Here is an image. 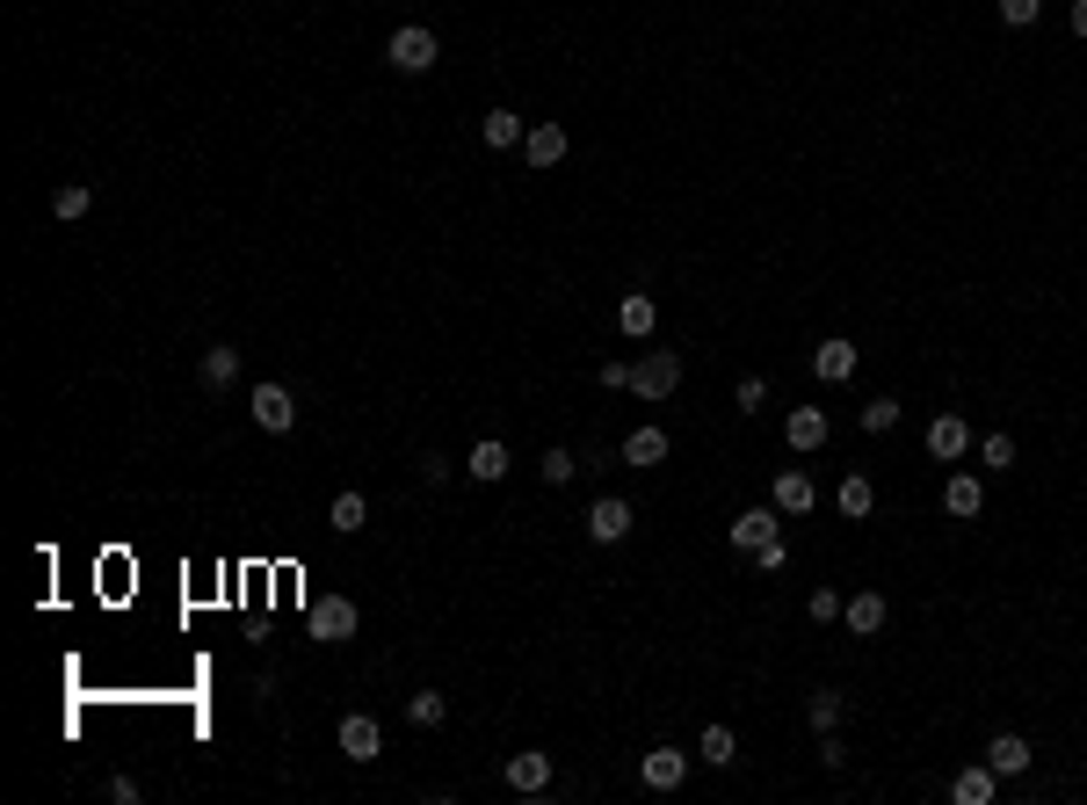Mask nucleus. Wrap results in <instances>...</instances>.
<instances>
[{
	"label": "nucleus",
	"instance_id": "nucleus-1",
	"mask_svg": "<svg viewBox=\"0 0 1087 805\" xmlns=\"http://www.w3.org/2000/svg\"><path fill=\"white\" fill-rule=\"evenodd\" d=\"M356 624H362V610L348 596H312V610H305V631L319 639V646H348Z\"/></svg>",
	"mask_w": 1087,
	"mask_h": 805
},
{
	"label": "nucleus",
	"instance_id": "nucleus-2",
	"mask_svg": "<svg viewBox=\"0 0 1087 805\" xmlns=\"http://www.w3.org/2000/svg\"><path fill=\"white\" fill-rule=\"evenodd\" d=\"M674 385H682V356L674 349H653V356L631 363V392H639V400H674Z\"/></svg>",
	"mask_w": 1087,
	"mask_h": 805
},
{
	"label": "nucleus",
	"instance_id": "nucleus-3",
	"mask_svg": "<svg viewBox=\"0 0 1087 805\" xmlns=\"http://www.w3.org/2000/svg\"><path fill=\"white\" fill-rule=\"evenodd\" d=\"M384 58H392V73H428L435 58H443V44H435V30H421V22H406V30H392V44H384Z\"/></svg>",
	"mask_w": 1087,
	"mask_h": 805
},
{
	"label": "nucleus",
	"instance_id": "nucleus-4",
	"mask_svg": "<svg viewBox=\"0 0 1087 805\" xmlns=\"http://www.w3.org/2000/svg\"><path fill=\"white\" fill-rule=\"evenodd\" d=\"M254 428H269V436H291L297 428V400H291V385H254Z\"/></svg>",
	"mask_w": 1087,
	"mask_h": 805
},
{
	"label": "nucleus",
	"instance_id": "nucleus-5",
	"mask_svg": "<svg viewBox=\"0 0 1087 805\" xmlns=\"http://www.w3.org/2000/svg\"><path fill=\"white\" fill-rule=\"evenodd\" d=\"M508 791H522V798H536V791H552V754L544 748H522V754H508Z\"/></svg>",
	"mask_w": 1087,
	"mask_h": 805
},
{
	"label": "nucleus",
	"instance_id": "nucleus-6",
	"mask_svg": "<svg viewBox=\"0 0 1087 805\" xmlns=\"http://www.w3.org/2000/svg\"><path fill=\"white\" fill-rule=\"evenodd\" d=\"M334 740H341L348 762H378V754H384V733H378V718H370V711H348Z\"/></svg>",
	"mask_w": 1087,
	"mask_h": 805
},
{
	"label": "nucleus",
	"instance_id": "nucleus-7",
	"mask_svg": "<svg viewBox=\"0 0 1087 805\" xmlns=\"http://www.w3.org/2000/svg\"><path fill=\"white\" fill-rule=\"evenodd\" d=\"M812 370H819V385H848V378H856V341H848V334H827V341L812 349Z\"/></svg>",
	"mask_w": 1087,
	"mask_h": 805
},
{
	"label": "nucleus",
	"instance_id": "nucleus-8",
	"mask_svg": "<svg viewBox=\"0 0 1087 805\" xmlns=\"http://www.w3.org/2000/svg\"><path fill=\"white\" fill-rule=\"evenodd\" d=\"M776 523H783L776 501H769V508H740V523H732V552H747V559H754L761 544L776 537Z\"/></svg>",
	"mask_w": 1087,
	"mask_h": 805
},
{
	"label": "nucleus",
	"instance_id": "nucleus-9",
	"mask_svg": "<svg viewBox=\"0 0 1087 805\" xmlns=\"http://www.w3.org/2000/svg\"><path fill=\"white\" fill-rule=\"evenodd\" d=\"M639 776H645L653 791H682V784H689V754H682V748H653V754L639 762Z\"/></svg>",
	"mask_w": 1087,
	"mask_h": 805
},
{
	"label": "nucleus",
	"instance_id": "nucleus-10",
	"mask_svg": "<svg viewBox=\"0 0 1087 805\" xmlns=\"http://www.w3.org/2000/svg\"><path fill=\"white\" fill-rule=\"evenodd\" d=\"M783 443H791V450H819V443H827V406H791V414H783Z\"/></svg>",
	"mask_w": 1087,
	"mask_h": 805
},
{
	"label": "nucleus",
	"instance_id": "nucleus-11",
	"mask_svg": "<svg viewBox=\"0 0 1087 805\" xmlns=\"http://www.w3.org/2000/svg\"><path fill=\"white\" fill-rule=\"evenodd\" d=\"M587 537L595 544H623L631 537V501H595L587 508Z\"/></svg>",
	"mask_w": 1087,
	"mask_h": 805
},
{
	"label": "nucleus",
	"instance_id": "nucleus-12",
	"mask_svg": "<svg viewBox=\"0 0 1087 805\" xmlns=\"http://www.w3.org/2000/svg\"><path fill=\"white\" fill-rule=\"evenodd\" d=\"M993 791H1001L993 762H971V770H957V776H949V798H957V805H993Z\"/></svg>",
	"mask_w": 1087,
	"mask_h": 805
},
{
	"label": "nucleus",
	"instance_id": "nucleus-13",
	"mask_svg": "<svg viewBox=\"0 0 1087 805\" xmlns=\"http://www.w3.org/2000/svg\"><path fill=\"white\" fill-rule=\"evenodd\" d=\"M965 450H971V428L957 414H935L928 421V457H943V465H949V457H965Z\"/></svg>",
	"mask_w": 1087,
	"mask_h": 805
},
{
	"label": "nucleus",
	"instance_id": "nucleus-14",
	"mask_svg": "<svg viewBox=\"0 0 1087 805\" xmlns=\"http://www.w3.org/2000/svg\"><path fill=\"white\" fill-rule=\"evenodd\" d=\"M522 153H530V167H558L566 160V123H530Z\"/></svg>",
	"mask_w": 1087,
	"mask_h": 805
},
{
	"label": "nucleus",
	"instance_id": "nucleus-15",
	"mask_svg": "<svg viewBox=\"0 0 1087 805\" xmlns=\"http://www.w3.org/2000/svg\"><path fill=\"white\" fill-rule=\"evenodd\" d=\"M769 501H776L783 515H812V501H819V487H812L805 472H776V487H769Z\"/></svg>",
	"mask_w": 1087,
	"mask_h": 805
},
{
	"label": "nucleus",
	"instance_id": "nucleus-16",
	"mask_svg": "<svg viewBox=\"0 0 1087 805\" xmlns=\"http://www.w3.org/2000/svg\"><path fill=\"white\" fill-rule=\"evenodd\" d=\"M479 139L493 145V153H508V145H522L530 139V123L515 117V109H486V123H479Z\"/></svg>",
	"mask_w": 1087,
	"mask_h": 805
},
{
	"label": "nucleus",
	"instance_id": "nucleus-17",
	"mask_svg": "<svg viewBox=\"0 0 1087 805\" xmlns=\"http://www.w3.org/2000/svg\"><path fill=\"white\" fill-rule=\"evenodd\" d=\"M986 762H993V776H1022V770H1030V740H1022V733H993Z\"/></svg>",
	"mask_w": 1087,
	"mask_h": 805
},
{
	"label": "nucleus",
	"instance_id": "nucleus-18",
	"mask_svg": "<svg viewBox=\"0 0 1087 805\" xmlns=\"http://www.w3.org/2000/svg\"><path fill=\"white\" fill-rule=\"evenodd\" d=\"M653 319H660V305L645 298V291H623V305H617V327L631 334V341H645V334H653Z\"/></svg>",
	"mask_w": 1087,
	"mask_h": 805
},
{
	"label": "nucleus",
	"instance_id": "nucleus-19",
	"mask_svg": "<svg viewBox=\"0 0 1087 805\" xmlns=\"http://www.w3.org/2000/svg\"><path fill=\"white\" fill-rule=\"evenodd\" d=\"M943 508H949V515H965V523H971V515H979V508H986V487H979V479H971V472H949V487H943Z\"/></svg>",
	"mask_w": 1087,
	"mask_h": 805
},
{
	"label": "nucleus",
	"instance_id": "nucleus-20",
	"mask_svg": "<svg viewBox=\"0 0 1087 805\" xmlns=\"http://www.w3.org/2000/svg\"><path fill=\"white\" fill-rule=\"evenodd\" d=\"M623 465H667V428H631L623 436Z\"/></svg>",
	"mask_w": 1087,
	"mask_h": 805
},
{
	"label": "nucleus",
	"instance_id": "nucleus-21",
	"mask_svg": "<svg viewBox=\"0 0 1087 805\" xmlns=\"http://www.w3.org/2000/svg\"><path fill=\"white\" fill-rule=\"evenodd\" d=\"M841 617H848V631H856V639H870V631H884V596H848L841 602Z\"/></svg>",
	"mask_w": 1087,
	"mask_h": 805
},
{
	"label": "nucleus",
	"instance_id": "nucleus-22",
	"mask_svg": "<svg viewBox=\"0 0 1087 805\" xmlns=\"http://www.w3.org/2000/svg\"><path fill=\"white\" fill-rule=\"evenodd\" d=\"M465 472L471 479H486V487H493V479H508V443H471V457H465Z\"/></svg>",
	"mask_w": 1087,
	"mask_h": 805
},
{
	"label": "nucleus",
	"instance_id": "nucleus-23",
	"mask_svg": "<svg viewBox=\"0 0 1087 805\" xmlns=\"http://www.w3.org/2000/svg\"><path fill=\"white\" fill-rule=\"evenodd\" d=\"M834 501H841V515H848V523H863L870 508H878V487H870V479H863V472H848V479H841V493H834Z\"/></svg>",
	"mask_w": 1087,
	"mask_h": 805
},
{
	"label": "nucleus",
	"instance_id": "nucleus-24",
	"mask_svg": "<svg viewBox=\"0 0 1087 805\" xmlns=\"http://www.w3.org/2000/svg\"><path fill=\"white\" fill-rule=\"evenodd\" d=\"M196 378H204V385H232V378H240V349H225V341H218V349H204V363H196Z\"/></svg>",
	"mask_w": 1087,
	"mask_h": 805
},
{
	"label": "nucleus",
	"instance_id": "nucleus-25",
	"mask_svg": "<svg viewBox=\"0 0 1087 805\" xmlns=\"http://www.w3.org/2000/svg\"><path fill=\"white\" fill-rule=\"evenodd\" d=\"M327 523H334V530H341V537H356V530H362V523H370V501H362V493H356V487H348V493H334V515H327Z\"/></svg>",
	"mask_w": 1087,
	"mask_h": 805
},
{
	"label": "nucleus",
	"instance_id": "nucleus-26",
	"mask_svg": "<svg viewBox=\"0 0 1087 805\" xmlns=\"http://www.w3.org/2000/svg\"><path fill=\"white\" fill-rule=\"evenodd\" d=\"M710 762V770H732V762H740V740H732V726H710L704 733V748H696Z\"/></svg>",
	"mask_w": 1087,
	"mask_h": 805
},
{
	"label": "nucleus",
	"instance_id": "nucleus-27",
	"mask_svg": "<svg viewBox=\"0 0 1087 805\" xmlns=\"http://www.w3.org/2000/svg\"><path fill=\"white\" fill-rule=\"evenodd\" d=\"M406 718H414V726H443L449 697H443V689H414V697H406Z\"/></svg>",
	"mask_w": 1087,
	"mask_h": 805
},
{
	"label": "nucleus",
	"instance_id": "nucleus-28",
	"mask_svg": "<svg viewBox=\"0 0 1087 805\" xmlns=\"http://www.w3.org/2000/svg\"><path fill=\"white\" fill-rule=\"evenodd\" d=\"M812 726H819V733H834V726H841V689H812Z\"/></svg>",
	"mask_w": 1087,
	"mask_h": 805
},
{
	"label": "nucleus",
	"instance_id": "nucleus-29",
	"mask_svg": "<svg viewBox=\"0 0 1087 805\" xmlns=\"http://www.w3.org/2000/svg\"><path fill=\"white\" fill-rule=\"evenodd\" d=\"M87 204H95V196H87V182H66V189L52 196V210H58V218H87Z\"/></svg>",
	"mask_w": 1087,
	"mask_h": 805
},
{
	"label": "nucleus",
	"instance_id": "nucleus-30",
	"mask_svg": "<svg viewBox=\"0 0 1087 805\" xmlns=\"http://www.w3.org/2000/svg\"><path fill=\"white\" fill-rule=\"evenodd\" d=\"M863 428H870V436H892V428H899V400H870L863 406Z\"/></svg>",
	"mask_w": 1087,
	"mask_h": 805
},
{
	"label": "nucleus",
	"instance_id": "nucleus-31",
	"mask_svg": "<svg viewBox=\"0 0 1087 805\" xmlns=\"http://www.w3.org/2000/svg\"><path fill=\"white\" fill-rule=\"evenodd\" d=\"M536 472L552 479V487H566V479L580 472V457H573V450H544V465H536Z\"/></svg>",
	"mask_w": 1087,
	"mask_h": 805
},
{
	"label": "nucleus",
	"instance_id": "nucleus-32",
	"mask_svg": "<svg viewBox=\"0 0 1087 805\" xmlns=\"http://www.w3.org/2000/svg\"><path fill=\"white\" fill-rule=\"evenodd\" d=\"M979 457H986V472H1008V465H1015V443H1008V436H986Z\"/></svg>",
	"mask_w": 1087,
	"mask_h": 805
},
{
	"label": "nucleus",
	"instance_id": "nucleus-33",
	"mask_svg": "<svg viewBox=\"0 0 1087 805\" xmlns=\"http://www.w3.org/2000/svg\"><path fill=\"white\" fill-rule=\"evenodd\" d=\"M1036 15H1044V0H1001V22H1008V30H1030Z\"/></svg>",
	"mask_w": 1087,
	"mask_h": 805
},
{
	"label": "nucleus",
	"instance_id": "nucleus-34",
	"mask_svg": "<svg viewBox=\"0 0 1087 805\" xmlns=\"http://www.w3.org/2000/svg\"><path fill=\"white\" fill-rule=\"evenodd\" d=\"M805 610H812V624H827V617H841V596H834V588H812Z\"/></svg>",
	"mask_w": 1087,
	"mask_h": 805
},
{
	"label": "nucleus",
	"instance_id": "nucleus-35",
	"mask_svg": "<svg viewBox=\"0 0 1087 805\" xmlns=\"http://www.w3.org/2000/svg\"><path fill=\"white\" fill-rule=\"evenodd\" d=\"M761 400H769V385H761V378H740V414H754Z\"/></svg>",
	"mask_w": 1087,
	"mask_h": 805
},
{
	"label": "nucleus",
	"instance_id": "nucleus-36",
	"mask_svg": "<svg viewBox=\"0 0 1087 805\" xmlns=\"http://www.w3.org/2000/svg\"><path fill=\"white\" fill-rule=\"evenodd\" d=\"M754 566H761V574H776V566H783V537H769V544H761V552H754Z\"/></svg>",
	"mask_w": 1087,
	"mask_h": 805
},
{
	"label": "nucleus",
	"instance_id": "nucleus-37",
	"mask_svg": "<svg viewBox=\"0 0 1087 805\" xmlns=\"http://www.w3.org/2000/svg\"><path fill=\"white\" fill-rule=\"evenodd\" d=\"M819 762H827V770H841V762H848V748H841L834 733H819Z\"/></svg>",
	"mask_w": 1087,
	"mask_h": 805
},
{
	"label": "nucleus",
	"instance_id": "nucleus-38",
	"mask_svg": "<svg viewBox=\"0 0 1087 805\" xmlns=\"http://www.w3.org/2000/svg\"><path fill=\"white\" fill-rule=\"evenodd\" d=\"M602 385L609 392H631V363H602Z\"/></svg>",
	"mask_w": 1087,
	"mask_h": 805
},
{
	"label": "nucleus",
	"instance_id": "nucleus-39",
	"mask_svg": "<svg viewBox=\"0 0 1087 805\" xmlns=\"http://www.w3.org/2000/svg\"><path fill=\"white\" fill-rule=\"evenodd\" d=\"M1066 22H1073V36H1087V0H1073V15H1066Z\"/></svg>",
	"mask_w": 1087,
	"mask_h": 805
}]
</instances>
